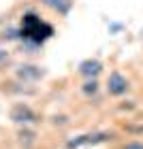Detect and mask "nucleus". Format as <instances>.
Listing matches in <instances>:
<instances>
[{"label":"nucleus","instance_id":"1","mask_svg":"<svg viewBox=\"0 0 143 149\" xmlns=\"http://www.w3.org/2000/svg\"><path fill=\"white\" fill-rule=\"evenodd\" d=\"M53 36V28L47 22H43L36 13H24L19 24V38L28 45V49H39L47 38Z\"/></svg>","mask_w":143,"mask_h":149},{"label":"nucleus","instance_id":"2","mask_svg":"<svg viewBox=\"0 0 143 149\" xmlns=\"http://www.w3.org/2000/svg\"><path fill=\"white\" fill-rule=\"evenodd\" d=\"M115 134L113 132H92V134H79V136L71 139L66 143V149H79L83 145H98V143H107V141H113Z\"/></svg>","mask_w":143,"mask_h":149},{"label":"nucleus","instance_id":"3","mask_svg":"<svg viewBox=\"0 0 143 149\" xmlns=\"http://www.w3.org/2000/svg\"><path fill=\"white\" fill-rule=\"evenodd\" d=\"M9 117H11L13 124H17V126H30V124H36L39 121V115L34 113V109H32L30 104H24V102L13 107Z\"/></svg>","mask_w":143,"mask_h":149},{"label":"nucleus","instance_id":"4","mask_svg":"<svg viewBox=\"0 0 143 149\" xmlns=\"http://www.w3.org/2000/svg\"><path fill=\"white\" fill-rule=\"evenodd\" d=\"M128 90H130V83H128V79L122 72L113 70L111 74H109V79H107V92L111 94V96H124Z\"/></svg>","mask_w":143,"mask_h":149},{"label":"nucleus","instance_id":"5","mask_svg":"<svg viewBox=\"0 0 143 149\" xmlns=\"http://www.w3.org/2000/svg\"><path fill=\"white\" fill-rule=\"evenodd\" d=\"M77 70H79L81 77H86V79H96L100 74V70H103V62L96 60V58H88V60H83V62H79Z\"/></svg>","mask_w":143,"mask_h":149},{"label":"nucleus","instance_id":"6","mask_svg":"<svg viewBox=\"0 0 143 149\" xmlns=\"http://www.w3.org/2000/svg\"><path fill=\"white\" fill-rule=\"evenodd\" d=\"M15 74L22 81H39V79L45 77V70L41 66H34V64H22V66H17Z\"/></svg>","mask_w":143,"mask_h":149},{"label":"nucleus","instance_id":"7","mask_svg":"<svg viewBox=\"0 0 143 149\" xmlns=\"http://www.w3.org/2000/svg\"><path fill=\"white\" fill-rule=\"evenodd\" d=\"M45 6H49L51 11H56L58 15H69V11L73 9L71 0H41Z\"/></svg>","mask_w":143,"mask_h":149},{"label":"nucleus","instance_id":"8","mask_svg":"<svg viewBox=\"0 0 143 149\" xmlns=\"http://www.w3.org/2000/svg\"><path fill=\"white\" fill-rule=\"evenodd\" d=\"M17 141H19V145L22 147H32L36 143V132L34 130H30L28 126H24V130H19V134H17Z\"/></svg>","mask_w":143,"mask_h":149},{"label":"nucleus","instance_id":"9","mask_svg":"<svg viewBox=\"0 0 143 149\" xmlns=\"http://www.w3.org/2000/svg\"><path fill=\"white\" fill-rule=\"evenodd\" d=\"M81 92H83L86 96H94V94L98 92V81L96 79H88L83 83V87H81Z\"/></svg>","mask_w":143,"mask_h":149},{"label":"nucleus","instance_id":"10","mask_svg":"<svg viewBox=\"0 0 143 149\" xmlns=\"http://www.w3.org/2000/svg\"><path fill=\"white\" fill-rule=\"evenodd\" d=\"M0 38H2V40H9V43H11V40H17V38H19V28H13V26H9L6 30L0 32Z\"/></svg>","mask_w":143,"mask_h":149},{"label":"nucleus","instance_id":"11","mask_svg":"<svg viewBox=\"0 0 143 149\" xmlns=\"http://www.w3.org/2000/svg\"><path fill=\"white\" fill-rule=\"evenodd\" d=\"M122 149H143V143H141V141H128Z\"/></svg>","mask_w":143,"mask_h":149},{"label":"nucleus","instance_id":"12","mask_svg":"<svg viewBox=\"0 0 143 149\" xmlns=\"http://www.w3.org/2000/svg\"><path fill=\"white\" fill-rule=\"evenodd\" d=\"M6 60H9V51H6V49H2V47H0V64H4Z\"/></svg>","mask_w":143,"mask_h":149}]
</instances>
